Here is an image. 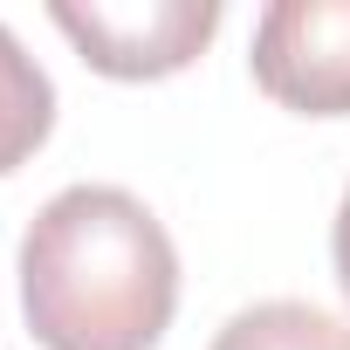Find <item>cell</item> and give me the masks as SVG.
<instances>
[{
	"instance_id": "1",
	"label": "cell",
	"mask_w": 350,
	"mask_h": 350,
	"mask_svg": "<svg viewBox=\"0 0 350 350\" xmlns=\"http://www.w3.org/2000/svg\"><path fill=\"white\" fill-rule=\"evenodd\" d=\"M179 309V247L124 186H62L21 234V316L42 350H151Z\"/></svg>"
},
{
	"instance_id": "2",
	"label": "cell",
	"mask_w": 350,
	"mask_h": 350,
	"mask_svg": "<svg viewBox=\"0 0 350 350\" xmlns=\"http://www.w3.org/2000/svg\"><path fill=\"white\" fill-rule=\"evenodd\" d=\"M49 21L76 42L96 76L151 83L179 76L220 28V0H55Z\"/></svg>"
},
{
	"instance_id": "5",
	"label": "cell",
	"mask_w": 350,
	"mask_h": 350,
	"mask_svg": "<svg viewBox=\"0 0 350 350\" xmlns=\"http://www.w3.org/2000/svg\"><path fill=\"white\" fill-rule=\"evenodd\" d=\"M206 350H350V323L316 309V302H254L220 323Z\"/></svg>"
},
{
	"instance_id": "3",
	"label": "cell",
	"mask_w": 350,
	"mask_h": 350,
	"mask_svg": "<svg viewBox=\"0 0 350 350\" xmlns=\"http://www.w3.org/2000/svg\"><path fill=\"white\" fill-rule=\"evenodd\" d=\"M254 83L302 117H350V0H275L254 21Z\"/></svg>"
},
{
	"instance_id": "6",
	"label": "cell",
	"mask_w": 350,
	"mask_h": 350,
	"mask_svg": "<svg viewBox=\"0 0 350 350\" xmlns=\"http://www.w3.org/2000/svg\"><path fill=\"white\" fill-rule=\"evenodd\" d=\"M329 254H336V282H343V295H350V193H343V206H336V227H329Z\"/></svg>"
},
{
	"instance_id": "4",
	"label": "cell",
	"mask_w": 350,
	"mask_h": 350,
	"mask_svg": "<svg viewBox=\"0 0 350 350\" xmlns=\"http://www.w3.org/2000/svg\"><path fill=\"white\" fill-rule=\"evenodd\" d=\"M49 131H55V83L0 21V179L28 165L49 144Z\"/></svg>"
}]
</instances>
